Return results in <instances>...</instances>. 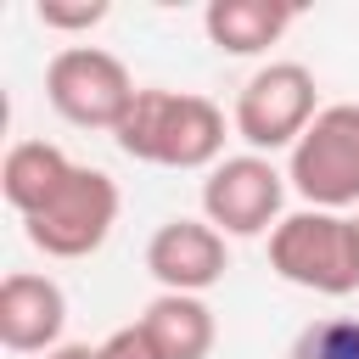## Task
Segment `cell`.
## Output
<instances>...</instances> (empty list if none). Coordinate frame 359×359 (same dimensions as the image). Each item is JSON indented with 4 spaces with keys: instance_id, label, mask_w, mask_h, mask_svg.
Instances as JSON below:
<instances>
[{
    "instance_id": "obj_1",
    "label": "cell",
    "mask_w": 359,
    "mask_h": 359,
    "mask_svg": "<svg viewBox=\"0 0 359 359\" xmlns=\"http://www.w3.org/2000/svg\"><path fill=\"white\" fill-rule=\"evenodd\" d=\"M118 151L151 168H213L224 163V112L196 90H163L146 84L129 107V118L112 129Z\"/></svg>"
},
{
    "instance_id": "obj_2",
    "label": "cell",
    "mask_w": 359,
    "mask_h": 359,
    "mask_svg": "<svg viewBox=\"0 0 359 359\" xmlns=\"http://www.w3.org/2000/svg\"><path fill=\"white\" fill-rule=\"evenodd\" d=\"M269 269L286 286L320 292V297H348L359 292V241L348 213L325 208H297L269 230Z\"/></svg>"
},
{
    "instance_id": "obj_3",
    "label": "cell",
    "mask_w": 359,
    "mask_h": 359,
    "mask_svg": "<svg viewBox=\"0 0 359 359\" xmlns=\"http://www.w3.org/2000/svg\"><path fill=\"white\" fill-rule=\"evenodd\" d=\"M286 185L303 208H359V101H331L286 151Z\"/></svg>"
},
{
    "instance_id": "obj_4",
    "label": "cell",
    "mask_w": 359,
    "mask_h": 359,
    "mask_svg": "<svg viewBox=\"0 0 359 359\" xmlns=\"http://www.w3.org/2000/svg\"><path fill=\"white\" fill-rule=\"evenodd\" d=\"M320 118V84L303 62H264L241 95H236V135L247 140V151L269 157V151H292L303 140V129Z\"/></svg>"
},
{
    "instance_id": "obj_5",
    "label": "cell",
    "mask_w": 359,
    "mask_h": 359,
    "mask_svg": "<svg viewBox=\"0 0 359 359\" xmlns=\"http://www.w3.org/2000/svg\"><path fill=\"white\" fill-rule=\"evenodd\" d=\"M118 208H123L118 180H112L107 168L79 163V168L67 174V185H62L39 213L22 219V236H28L45 258H90V252L107 247V236H112V224H118Z\"/></svg>"
},
{
    "instance_id": "obj_6",
    "label": "cell",
    "mask_w": 359,
    "mask_h": 359,
    "mask_svg": "<svg viewBox=\"0 0 359 359\" xmlns=\"http://www.w3.org/2000/svg\"><path fill=\"white\" fill-rule=\"evenodd\" d=\"M140 84L129 79V67L101 50V45H62L50 62H45V101L79 123V129H118L135 107Z\"/></svg>"
},
{
    "instance_id": "obj_7",
    "label": "cell",
    "mask_w": 359,
    "mask_h": 359,
    "mask_svg": "<svg viewBox=\"0 0 359 359\" xmlns=\"http://www.w3.org/2000/svg\"><path fill=\"white\" fill-rule=\"evenodd\" d=\"M286 174L269 163V157H258V151H241V157H224V163H213L208 168V180H202V219L219 230V236H264V230H275L286 213Z\"/></svg>"
},
{
    "instance_id": "obj_8",
    "label": "cell",
    "mask_w": 359,
    "mask_h": 359,
    "mask_svg": "<svg viewBox=\"0 0 359 359\" xmlns=\"http://www.w3.org/2000/svg\"><path fill=\"white\" fill-rule=\"evenodd\" d=\"M146 269L163 292H185V297H202L208 286L224 280L230 269V247L224 236L208 224V219H168L151 230L146 241Z\"/></svg>"
},
{
    "instance_id": "obj_9",
    "label": "cell",
    "mask_w": 359,
    "mask_h": 359,
    "mask_svg": "<svg viewBox=\"0 0 359 359\" xmlns=\"http://www.w3.org/2000/svg\"><path fill=\"white\" fill-rule=\"evenodd\" d=\"M62 325H67V292L50 275L11 269L0 280V342L11 353H50V348H62Z\"/></svg>"
},
{
    "instance_id": "obj_10",
    "label": "cell",
    "mask_w": 359,
    "mask_h": 359,
    "mask_svg": "<svg viewBox=\"0 0 359 359\" xmlns=\"http://www.w3.org/2000/svg\"><path fill=\"white\" fill-rule=\"evenodd\" d=\"M292 22H297L292 0H208V11H202V34L224 56H258Z\"/></svg>"
},
{
    "instance_id": "obj_11",
    "label": "cell",
    "mask_w": 359,
    "mask_h": 359,
    "mask_svg": "<svg viewBox=\"0 0 359 359\" xmlns=\"http://www.w3.org/2000/svg\"><path fill=\"white\" fill-rule=\"evenodd\" d=\"M146 337L157 342L163 359H208L213 342H219V320L202 297H185V292H157L140 314Z\"/></svg>"
},
{
    "instance_id": "obj_12",
    "label": "cell",
    "mask_w": 359,
    "mask_h": 359,
    "mask_svg": "<svg viewBox=\"0 0 359 359\" xmlns=\"http://www.w3.org/2000/svg\"><path fill=\"white\" fill-rule=\"evenodd\" d=\"M73 168H79V163H73L62 146H50V140H17V146L6 151V163H0V191H6V202L28 219V213H39V208L67 185Z\"/></svg>"
},
{
    "instance_id": "obj_13",
    "label": "cell",
    "mask_w": 359,
    "mask_h": 359,
    "mask_svg": "<svg viewBox=\"0 0 359 359\" xmlns=\"http://www.w3.org/2000/svg\"><path fill=\"white\" fill-rule=\"evenodd\" d=\"M286 359H359V314H325V320H309Z\"/></svg>"
},
{
    "instance_id": "obj_14",
    "label": "cell",
    "mask_w": 359,
    "mask_h": 359,
    "mask_svg": "<svg viewBox=\"0 0 359 359\" xmlns=\"http://www.w3.org/2000/svg\"><path fill=\"white\" fill-rule=\"evenodd\" d=\"M107 0H79V6H62V0H39L34 6V17L45 22V28H62V34H79V28H95V22H107Z\"/></svg>"
},
{
    "instance_id": "obj_15",
    "label": "cell",
    "mask_w": 359,
    "mask_h": 359,
    "mask_svg": "<svg viewBox=\"0 0 359 359\" xmlns=\"http://www.w3.org/2000/svg\"><path fill=\"white\" fill-rule=\"evenodd\" d=\"M95 353H101V359H163V353H157V342L146 337V325H140V320H129V325L107 331V337L95 342Z\"/></svg>"
},
{
    "instance_id": "obj_16",
    "label": "cell",
    "mask_w": 359,
    "mask_h": 359,
    "mask_svg": "<svg viewBox=\"0 0 359 359\" xmlns=\"http://www.w3.org/2000/svg\"><path fill=\"white\" fill-rule=\"evenodd\" d=\"M45 359H101V353H95L90 342H62V348H50Z\"/></svg>"
},
{
    "instance_id": "obj_17",
    "label": "cell",
    "mask_w": 359,
    "mask_h": 359,
    "mask_svg": "<svg viewBox=\"0 0 359 359\" xmlns=\"http://www.w3.org/2000/svg\"><path fill=\"white\" fill-rule=\"evenodd\" d=\"M353 241H359V213H353Z\"/></svg>"
}]
</instances>
